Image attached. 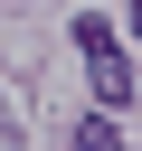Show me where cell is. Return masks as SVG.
Returning <instances> with one entry per match:
<instances>
[{
    "label": "cell",
    "mask_w": 142,
    "mask_h": 151,
    "mask_svg": "<svg viewBox=\"0 0 142 151\" xmlns=\"http://www.w3.org/2000/svg\"><path fill=\"white\" fill-rule=\"evenodd\" d=\"M76 57H85V76H95V94H104V104H123V94H133V57H123V38H114L104 19H76Z\"/></svg>",
    "instance_id": "1"
},
{
    "label": "cell",
    "mask_w": 142,
    "mask_h": 151,
    "mask_svg": "<svg viewBox=\"0 0 142 151\" xmlns=\"http://www.w3.org/2000/svg\"><path fill=\"white\" fill-rule=\"evenodd\" d=\"M66 151H123V132H114V123H104V113H85V123H76V142H66Z\"/></svg>",
    "instance_id": "2"
},
{
    "label": "cell",
    "mask_w": 142,
    "mask_h": 151,
    "mask_svg": "<svg viewBox=\"0 0 142 151\" xmlns=\"http://www.w3.org/2000/svg\"><path fill=\"white\" fill-rule=\"evenodd\" d=\"M0 142H19V113H9V94H0Z\"/></svg>",
    "instance_id": "3"
},
{
    "label": "cell",
    "mask_w": 142,
    "mask_h": 151,
    "mask_svg": "<svg viewBox=\"0 0 142 151\" xmlns=\"http://www.w3.org/2000/svg\"><path fill=\"white\" fill-rule=\"evenodd\" d=\"M133 38H142V9H133Z\"/></svg>",
    "instance_id": "4"
}]
</instances>
